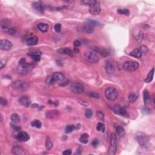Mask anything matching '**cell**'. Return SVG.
<instances>
[{"label": "cell", "mask_w": 155, "mask_h": 155, "mask_svg": "<svg viewBox=\"0 0 155 155\" xmlns=\"http://www.w3.org/2000/svg\"><path fill=\"white\" fill-rule=\"evenodd\" d=\"M34 64L33 63H27L25 58H21L19 61V64L17 67V71L22 75H27L33 70Z\"/></svg>", "instance_id": "obj_1"}, {"label": "cell", "mask_w": 155, "mask_h": 155, "mask_svg": "<svg viewBox=\"0 0 155 155\" xmlns=\"http://www.w3.org/2000/svg\"><path fill=\"white\" fill-rule=\"evenodd\" d=\"M117 146H118V140L115 133H112L110 138V146L108 154L109 155H114L116 154L117 151Z\"/></svg>", "instance_id": "obj_2"}, {"label": "cell", "mask_w": 155, "mask_h": 155, "mask_svg": "<svg viewBox=\"0 0 155 155\" xmlns=\"http://www.w3.org/2000/svg\"><path fill=\"white\" fill-rule=\"evenodd\" d=\"M84 56L85 61L91 64H95L99 61V57L94 52H91V51L86 52L84 53Z\"/></svg>", "instance_id": "obj_3"}, {"label": "cell", "mask_w": 155, "mask_h": 155, "mask_svg": "<svg viewBox=\"0 0 155 155\" xmlns=\"http://www.w3.org/2000/svg\"><path fill=\"white\" fill-rule=\"evenodd\" d=\"M106 98L110 101H115L118 96V91L114 87H109L105 91Z\"/></svg>", "instance_id": "obj_4"}, {"label": "cell", "mask_w": 155, "mask_h": 155, "mask_svg": "<svg viewBox=\"0 0 155 155\" xmlns=\"http://www.w3.org/2000/svg\"><path fill=\"white\" fill-rule=\"evenodd\" d=\"M136 139L137 142L139 143L140 146L145 147L148 144L149 141V137L144 133L139 132L136 135Z\"/></svg>", "instance_id": "obj_5"}, {"label": "cell", "mask_w": 155, "mask_h": 155, "mask_svg": "<svg viewBox=\"0 0 155 155\" xmlns=\"http://www.w3.org/2000/svg\"><path fill=\"white\" fill-rule=\"evenodd\" d=\"M12 86L15 90H18V91H23V90H25L28 88L29 85L24 81H16L13 82Z\"/></svg>", "instance_id": "obj_6"}, {"label": "cell", "mask_w": 155, "mask_h": 155, "mask_svg": "<svg viewBox=\"0 0 155 155\" xmlns=\"http://www.w3.org/2000/svg\"><path fill=\"white\" fill-rule=\"evenodd\" d=\"M139 64L136 61H127L123 64V68L125 70L128 72H133L138 69Z\"/></svg>", "instance_id": "obj_7"}, {"label": "cell", "mask_w": 155, "mask_h": 155, "mask_svg": "<svg viewBox=\"0 0 155 155\" xmlns=\"http://www.w3.org/2000/svg\"><path fill=\"white\" fill-rule=\"evenodd\" d=\"M89 12L93 15H98L101 12V6L99 1L93 0V3L89 6Z\"/></svg>", "instance_id": "obj_8"}, {"label": "cell", "mask_w": 155, "mask_h": 155, "mask_svg": "<svg viewBox=\"0 0 155 155\" xmlns=\"http://www.w3.org/2000/svg\"><path fill=\"white\" fill-rule=\"evenodd\" d=\"M109 106L110 109L112 110L115 113L117 114V115L122 116L124 117L128 116V114L126 110L122 107L118 106V105H110V106Z\"/></svg>", "instance_id": "obj_9"}, {"label": "cell", "mask_w": 155, "mask_h": 155, "mask_svg": "<svg viewBox=\"0 0 155 155\" xmlns=\"http://www.w3.org/2000/svg\"><path fill=\"white\" fill-rule=\"evenodd\" d=\"M32 7L35 10L40 13H44L46 10V5L42 1H37L32 4Z\"/></svg>", "instance_id": "obj_10"}, {"label": "cell", "mask_w": 155, "mask_h": 155, "mask_svg": "<svg viewBox=\"0 0 155 155\" xmlns=\"http://www.w3.org/2000/svg\"><path fill=\"white\" fill-rule=\"evenodd\" d=\"M71 90L76 94H81L84 91V87L79 82H75L71 85Z\"/></svg>", "instance_id": "obj_11"}, {"label": "cell", "mask_w": 155, "mask_h": 155, "mask_svg": "<svg viewBox=\"0 0 155 155\" xmlns=\"http://www.w3.org/2000/svg\"><path fill=\"white\" fill-rule=\"evenodd\" d=\"M105 69L107 73L109 75H112L115 72V67L112 61L108 60L105 63Z\"/></svg>", "instance_id": "obj_12"}, {"label": "cell", "mask_w": 155, "mask_h": 155, "mask_svg": "<svg viewBox=\"0 0 155 155\" xmlns=\"http://www.w3.org/2000/svg\"><path fill=\"white\" fill-rule=\"evenodd\" d=\"M12 47V43L10 41L1 40L0 41V49L2 50H9Z\"/></svg>", "instance_id": "obj_13"}, {"label": "cell", "mask_w": 155, "mask_h": 155, "mask_svg": "<svg viewBox=\"0 0 155 155\" xmlns=\"http://www.w3.org/2000/svg\"><path fill=\"white\" fill-rule=\"evenodd\" d=\"M19 103L21 104L22 106L25 107H28L30 106L31 99L27 96H22L18 99Z\"/></svg>", "instance_id": "obj_14"}, {"label": "cell", "mask_w": 155, "mask_h": 155, "mask_svg": "<svg viewBox=\"0 0 155 155\" xmlns=\"http://www.w3.org/2000/svg\"><path fill=\"white\" fill-rule=\"evenodd\" d=\"M16 138L20 142H26L30 139L29 135L25 132H19V133L18 134Z\"/></svg>", "instance_id": "obj_15"}, {"label": "cell", "mask_w": 155, "mask_h": 155, "mask_svg": "<svg viewBox=\"0 0 155 155\" xmlns=\"http://www.w3.org/2000/svg\"><path fill=\"white\" fill-rule=\"evenodd\" d=\"M78 30L80 32L86 33V34H92L93 32H94V29H93V27L89 24L80 25V26L78 27Z\"/></svg>", "instance_id": "obj_16"}, {"label": "cell", "mask_w": 155, "mask_h": 155, "mask_svg": "<svg viewBox=\"0 0 155 155\" xmlns=\"http://www.w3.org/2000/svg\"><path fill=\"white\" fill-rule=\"evenodd\" d=\"M52 77L53 78V80L55 82H62L66 79L65 76L63 73L61 72H55L53 75H52Z\"/></svg>", "instance_id": "obj_17"}, {"label": "cell", "mask_w": 155, "mask_h": 155, "mask_svg": "<svg viewBox=\"0 0 155 155\" xmlns=\"http://www.w3.org/2000/svg\"><path fill=\"white\" fill-rule=\"evenodd\" d=\"M13 154L16 155H24L25 154V151L22 147H19L18 145L14 146L12 149Z\"/></svg>", "instance_id": "obj_18"}, {"label": "cell", "mask_w": 155, "mask_h": 155, "mask_svg": "<svg viewBox=\"0 0 155 155\" xmlns=\"http://www.w3.org/2000/svg\"><path fill=\"white\" fill-rule=\"evenodd\" d=\"M38 43V38L36 36H33V37L28 38L26 40L27 45L29 46H35Z\"/></svg>", "instance_id": "obj_19"}, {"label": "cell", "mask_w": 155, "mask_h": 155, "mask_svg": "<svg viewBox=\"0 0 155 155\" xmlns=\"http://www.w3.org/2000/svg\"><path fill=\"white\" fill-rule=\"evenodd\" d=\"M115 128L116 129V133L120 137H123L126 134V132H125L124 129L123 128L122 126H120L118 124H115Z\"/></svg>", "instance_id": "obj_20"}, {"label": "cell", "mask_w": 155, "mask_h": 155, "mask_svg": "<svg viewBox=\"0 0 155 155\" xmlns=\"http://www.w3.org/2000/svg\"><path fill=\"white\" fill-rule=\"evenodd\" d=\"M57 52L58 53H61V54H64V55H69V56H72V54H73V52H72V50L70 48L68 47H64V48H61V49L58 50Z\"/></svg>", "instance_id": "obj_21"}, {"label": "cell", "mask_w": 155, "mask_h": 155, "mask_svg": "<svg viewBox=\"0 0 155 155\" xmlns=\"http://www.w3.org/2000/svg\"><path fill=\"white\" fill-rule=\"evenodd\" d=\"M129 55L135 57V58H140L142 57V52H141V50H140L139 49H135V50H133L132 52H131Z\"/></svg>", "instance_id": "obj_22"}, {"label": "cell", "mask_w": 155, "mask_h": 155, "mask_svg": "<svg viewBox=\"0 0 155 155\" xmlns=\"http://www.w3.org/2000/svg\"><path fill=\"white\" fill-rule=\"evenodd\" d=\"M2 30L3 31L5 34L7 35H10L15 34L16 33V29H15V28H13L9 27L7 26L3 27Z\"/></svg>", "instance_id": "obj_23"}, {"label": "cell", "mask_w": 155, "mask_h": 155, "mask_svg": "<svg viewBox=\"0 0 155 155\" xmlns=\"http://www.w3.org/2000/svg\"><path fill=\"white\" fill-rule=\"evenodd\" d=\"M154 69L153 68L149 72L148 75H147V78H145V82L146 83H149V82H151L152 80L153 79V76H154Z\"/></svg>", "instance_id": "obj_24"}, {"label": "cell", "mask_w": 155, "mask_h": 155, "mask_svg": "<svg viewBox=\"0 0 155 155\" xmlns=\"http://www.w3.org/2000/svg\"><path fill=\"white\" fill-rule=\"evenodd\" d=\"M37 27L42 32H46L49 30V25L45 23H40L37 25Z\"/></svg>", "instance_id": "obj_25"}, {"label": "cell", "mask_w": 155, "mask_h": 155, "mask_svg": "<svg viewBox=\"0 0 155 155\" xmlns=\"http://www.w3.org/2000/svg\"><path fill=\"white\" fill-rule=\"evenodd\" d=\"M93 50H94L95 51H96V52H98L99 53H100L101 55L104 56H107L109 55V52L105 49H101V48H98V47H95Z\"/></svg>", "instance_id": "obj_26"}, {"label": "cell", "mask_w": 155, "mask_h": 155, "mask_svg": "<svg viewBox=\"0 0 155 155\" xmlns=\"http://www.w3.org/2000/svg\"><path fill=\"white\" fill-rule=\"evenodd\" d=\"M27 55L31 57H34L36 56H41L42 52L38 50H32L28 52Z\"/></svg>", "instance_id": "obj_27"}, {"label": "cell", "mask_w": 155, "mask_h": 155, "mask_svg": "<svg viewBox=\"0 0 155 155\" xmlns=\"http://www.w3.org/2000/svg\"><path fill=\"white\" fill-rule=\"evenodd\" d=\"M10 119H11V121H12L13 122H14L15 124L19 123L21 121V119H20V117H19V116L18 115L17 113H15L12 114L11 116H10Z\"/></svg>", "instance_id": "obj_28"}, {"label": "cell", "mask_w": 155, "mask_h": 155, "mask_svg": "<svg viewBox=\"0 0 155 155\" xmlns=\"http://www.w3.org/2000/svg\"><path fill=\"white\" fill-rule=\"evenodd\" d=\"M89 139V136L87 133H84L81 135L79 138V141L82 144H87L88 142Z\"/></svg>", "instance_id": "obj_29"}, {"label": "cell", "mask_w": 155, "mask_h": 155, "mask_svg": "<svg viewBox=\"0 0 155 155\" xmlns=\"http://www.w3.org/2000/svg\"><path fill=\"white\" fill-rule=\"evenodd\" d=\"M143 96H144V101L145 104H148L150 101V96L149 95V93L147 90H144V93H143Z\"/></svg>", "instance_id": "obj_30"}, {"label": "cell", "mask_w": 155, "mask_h": 155, "mask_svg": "<svg viewBox=\"0 0 155 155\" xmlns=\"http://www.w3.org/2000/svg\"><path fill=\"white\" fill-rule=\"evenodd\" d=\"M138 94L136 93H132L129 95V101L132 103H133L134 102H135L136 101L137 98H138Z\"/></svg>", "instance_id": "obj_31"}, {"label": "cell", "mask_w": 155, "mask_h": 155, "mask_svg": "<svg viewBox=\"0 0 155 155\" xmlns=\"http://www.w3.org/2000/svg\"><path fill=\"white\" fill-rule=\"evenodd\" d=\"M31 126L34 127H36L37 129H40L42 126L41 122L39 120H34L31 122Z\"/></svg>", "instance_id": "obj_32"}, {"label": "cell", "mask_w": 155, "mask_h": 155, "mask_svg": "<svg viewBox=\"0 0 155 155\" xmlns=\"http://www.w3.org/2000/svg\"><path fill=\"white\" fill-rule=\"evenodd\" d=\"M52 146H53V144H52V142L51 141L50 139L49 136H47L46 140V147L47 150H50L52 148Z\"/></svg>", "instance_id": "obj_33"}, {"label": "cell", "mask_w": 155, "mask_h": 155, "mask_svg": "<svg viewBox=\"0 0 155 155\" xmlns=\"http://www.w3.org/2000/svg\"><path fill=\"white\" fill-rule=\"evenodd\" d=\"M118 13L120 15H124L129 16L130 15V11L127 9H120L118 10Z\"/></svg>", "instance_id": "obj_34"}, {"label": "cell", "mask_w": 155, "mask_h": 155, "mask_svg": "<svg viewBox=\"0 0 155 155\" xmlns=\"http://www.w3.org/2000/svg\"><path fill=\"white\" fill-rule=\"evenodd\" d=\"M96 129H97V130L99 131V132H101L102 133H104V132H105L106 128H105V126L103 123L99 122L97 126H96Z\"/></svg>", "instance_id": "obj_35"}, {"label": "cell", "mask_w": 155, "mask_h": 155, "mask_svg": "<svg viewBox=\"0 0 155 155\" xmlns=\"http://www.w3.org/2000/svg\"><path fill=\"white\" fill-rule=\"evenodd\" d=\"M75 129H76V127H75L74 125H68L66 128L65 130L66 133H71V132H73Z\"/></svg>", "instance_id": "obj_36"}, {"label": "cell", "mask_w": 155, "mask_h": 155, "mask_svg": "<svg viewBox=\"0 0 155 155\" xmlns=\"http://www.w3.org/2000/svg\"><path fill=\"white\" fill-rule=\"evenodd\" d=\"M46 83L47 85H52L55 83V81L53 80V78L52 77V76H50L46 79Z\"/></svg>", "instance_id": "obj_37"}, {"label": "cell", "mask_w": 155, "mask_h": 155, "mask_svg": "<svg viewBox=\"0 0 155 155\" xmlns=\"http://www.w3.org/2000/svg\"><path fill=\"white\" fill-rule=\"evenodd\" d=\"M96 117L101 121H104V115L103 113L101 111H98L96 112Z\"/></svg>", "instance_id": "obj_38"}, {"label": "cell", "mask_w": 155, "mask_h": 155, "mask_svg": "<svg viewBox=\"0 0 155 155\" xmlns=\"http://www.w3.org/2000/svg\"><path fill=\"white\" fill-rule=\"evenodd\" d=\"M85 115L87 118H90L93 115V112L91 109L86 110L85 112Z\"/></svg>", "instance_id": "obj_39"}, {"label": "cell", "mask_w": 155, "mask_h": 155, "mask_svg": "<svg viewBox=\"0 0 155 155\" xmlns=\"http://www.w3.org/2000/svg\"><path fill=\"white\" fill-rule=\"evenodd\" d=\"M99 141L98 139H93L92 141V142H91V146H92L93 147H94V148L97 147L99 145Z\"/></svg>", "instance_id": "obj_40"}, {"label": "cell", "mask_w": 155, "mask_h": 155, "mask_svg": "<svg viewBox=\"0 0 155 155\" xmlns=\"http://www.w3.org/2000/svg\"><path fill=\"white\" fill-rule=\"evenodd\" d=\"M88 95H89L90 97L94 98L96 99H98L99 98V97H100V95H99V93L96 92H90L89 94H88Z\"/></svg>", "instance_id": "obj_41"}, {"label": "cell", "mask_w": 155, "mask_h": 155, "mask_svg": "<svg viewBox=\"0 0 155 155\" xmlns=\"http://www.w3.org/2000/svg\"><path fill=\"white\" fill-rule=\"evenodd\" d=\"M139 50H141V52H142V54L143 53L146 54V53H147V52H148V48L145 46H142L140 47Z\"/></svg>", "instance_id": "obj_42"}, {"label": "cell", "mask_w": 155, "mask_h": 155, "mask_svg": "<svg viewBox=\"0 0 155 155\" xmlns=\"http://www.w3.org/2000/svg\"><path fill=\"white\" fill-rule=\"evenodd\" d=\"M10 126H11L12 129L14 131H15V132H19V131L21 130V128L19 127V126H16V125L13 124H10Z\"/></svg>", "instance_id": "obj_43"}, {"label": "cell", "mask_w": 155, "mask_h": 155, "mask_svg": "<svg viewBox=\"0 0 155 155\" xmlns=\"http://www.w3.org/2000/svg\"><path fill=\"white\" fill-rule=\"evenodd\" d=\"M54 28H55V30L56 32L57 33H59L61 32V24L58 23V24H56L55 25V27H54Z\"/></svg>", "instance_id": "obj_44"}, {"label": "cell", "mask_w": 155, "mask_h": 155, "mask_svg": "<svg viewBox=\"0 0 155 155\" xmlns=\"http://www.w3.org/2000/svg\"><path fill=\"white\" fill-rule=\"evenodd\" d=\"M0 104H1V105H2V106H7V99L4 98L3 97H1V98H0Z\"/></svg>", "instance_id": "obj_45"}, {"label": "cell", "mask_w": 155, "mask_h": 155, "mask_svg": "<svg viewBox=\"0 0 155 155\" xmlns=\"http://www.w3.org/2000/svg\"><path fill=\"white\" fill-rule=\"evenodd\" d=\"M87 22L89 23V25H97L99 24V22L95 20H91V19H89L87 21Z\"/></svg>", "instance_id": "obj_46"}, {"label": "cell", "mask_w": 155, "mask_h": 155, "mask_svg": "<svg viewBox=\"0 0 155 155\" xmlns=\"http://www.w3.org/2000/svg\"><path fill=\"white\" fill-rule=\"evenodd\" d=\"M73 44H74V46L75 47H78L81 46V41L79 40H75L74 41V43H73Z\"/></svg>", "instance_id": "obj_47"}, {"label": "cell", "mask_w": 155, "mask_h": 155, "mask_svg": "<svg viewBox=\"0 0 155 155\" xmlns=\"http://www.w3.org/2000/svg\"><path fill=\"white\" fill-rule=\"evenodd\" d=\"M63 154L64 155H70L72 154V150L70 149H67L63 152Z\"/></svg>", "instance_id": "obj_48"}, {"label": "cell", "mask_w": 155, "mask_h": 155, "mask_svg": "<svg viewBox=\"0 0 155 155\" xmlns=\"http://www.w3.org/2000/svg\"><path fill=\"white\" fill-rule=\"evenodd\" d=\"M32 59H34V61H35V62H39L41 60V56H36L32 57Z\"/></svg>", "instance_id": "obj_49"}, {"label": "cell", "mask_w": 155, "mask_h": 155, "mask_svg": "<svg viewBox=\"0 0 155 155\" xmlns=\"http://www.w3.org/2000/svg\"><path fill=\"white\" fill-rule=\"evenodd\" d=\"M79 101L81 104L82 105V106H88V102H87L86 101L82 100V99H79Z\"/></svg>", "instance_id": "obj_50"}, {"label": "cell", "mask_w": 155, "mask_h": 155, "mask_svg": "<svg viewBox=\"0 0 155 155\" xmlns=\"http://www.w3.org/2000/svg\"><path fill=\"white\" fill-rule=\"evenodd\" d=\"M5 65H6V63H4L3 60H1V63H0V66H1V69H2L3 68L4 66H5Z\"/></svg>", "instance_id": "obj_51"}, {"label": "cell", "mask_w": 155, "mask_h": 155, "mask_svg": "<svg viewBox=\"0 0 155 155\" xmlns=\"http://www.w3.org/2000/svg\"><path fill=\"white\" fill-rule=\"evenodd\" d=\"M73 51H74L75 53H76V54H78L79 53V50L78 47L74 48V49H73Z\"/></svg>", "instance_id": "obj_52"}, {"label": "cell", "mask_w": 155, "mask_h": 155, "mask_svg": "<svg viewBox=\"0 0 155 155\" xmlns=\"http://www.w3.org/2000/svg\"><path fill=\"white\" fill-rule=\"evenodd\" d=\"M1 122H3V115H1Z\"/></svg>", "instance_id": "obj_53"}]
</instances>
